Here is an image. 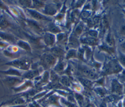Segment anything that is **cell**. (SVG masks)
I'll return each mask as SVG.
<instances>
[{"instance_id":"cell-1","label":"cell","mask_w":125,"mask_h":107,"mask_svg":"<svg viewBox=\"0 0 125 107\" xmlns=\"http://www.w3.org/2000/svg\"><path fill=\"white\" fill-rule=\"evenodd\" d=\"M5 65L23 71L30 70L31 67L30 61L26 58L14 59L6 63Z\"/></svg>"},{"instance_id":"cell-2","label":"cell","mask_w":125,"mask_h":107,"mask_svg":"<svg viewBox=\"0 0 125 107\" xmlns=\"http://www.w3.org/2000/svg\"><path fill=\"white\" fill-rule=\"evenodd\" d=\"M3 84H5L8 87L11 88L12 89L15 87H16L21 84H22L24 81L21 77L18 76H6L3 77V79H1Z\"/></svg>"},{"instance_id":"cell-3","label":"cell","mask_w":125,"mask_h":107,"mask_svg":"<svg viewBox=\"0 0 125 107\" xmlns=\"http://www.w3.org/2000/svg\"><path fill=\"white\" fill-rule=\"evenodd\" d=\"M56 62V58L52 54H44L41 58L40 64L43 68L48 69L53 66Z\"/></svg>"},{"instance_id":"cell-4","label":"cell","mask_w":125,"mask_h":107,"mask_svg":"<svg viewBox=\"0 0 125 107\" xmlns=\"http://www.w3.org/2000/svg\"><path fill=\"white\" fill-rule=\"evenodd\" d=\"M34 87V84L33 81L25 80L22 84L13 88L12 89L16 93H21L27 91L30 89H31Z\"/></svg>"},{"instance_id":"cell-5","label":"cell","mask_w":125,"mask_h":107,"mask_svg":"<svg viewBox=\"0 0 125 107\" xmlns=\"http://www.w3.org/2000/svg\"><path fill=\"white\" fill-rule=\"evenodd\" d=\"M25 11L27 14L30 16V18L36 21H42L47 19V18L45 15L42 14L38 10L31 8H28L25 9Z\"/></svg>"},{"instance_id":"cell-6","label":"cell","mask_w":125,"mask_h":107,"mask_svg":"<svg viewBox=\"0 0 125 107\" xmlns=\"http://www.w3.org/2000/svg\"><path fill=\"white\" fill-rule=\"evenodd\" d=\"M25 21L27 25L33 32L38 34H41L43 32V29L38 21L30 18H26Z\"/></svg>"},{"instance_id":"cell-7","label":"cell","mask_w":125,"mask_h":107,"mask_svg":"<svg viewBox=\"0 0 125 107\" xmlns=\"http://www.w3.org/2000/svg\"><path fill=\"white\" fill-rule=\"evenodd\" d=\"M40 70L39 69H30L23 72L21 77L24 80L33 81L35 78L40 75Z\"/></svg>"},{"instance_id":"cell-8","label":"cell","mask_w":125,"mask_h":107,"mask_svg":"<svg viewBox=\"0 0 125 107\" xmlns=\"http://www.w3.org/2000/svg\"><path fill=\"white\" fill-rule=\"evenodd\" d=\"M0 39L9 44H16L18 39L10 33L0 31Z\"/></svg>"},{"instance_id":"cell-9","label":"cell","mask_w":125,"mask_h":107,"mask_svg":"<svg viewBox=\"0 0 125 107\" xmlns=\"http://www.w3.org/2000/svg\"><path fill=\"white\" fill-rule=\"evenodd\" d=\"M23 72V71L10 67L6 70H0V73L6 76L21 77Z\"/></svg>"},{"instance_id":"cell-10","label":"cell","mask_w":125,"mask_h":107,"mask_svg":"<svg viewBox=\"0 0 125 107\" xmlns=\"http://www.w3.org/2000/svg\"><path fill=\"white\" fill-rule=\"evenodd\" d=\"M107 72L117 73L122 70V67L116 60H112L109 62L106 67Z\"/></svg>"},{"instance_id":"cell-11","label":"cell","mask_w":125,"mask_h":107,"mask_svg":"<svg viewBox=\"0 0 125 107\" xmlns=\"http://www.w3.org/2000/svg\"><path fill=\"white\" fill-rule=\"evenodd\" d=\"M26 105V99L22 96H19L3 103V106Z\"/></svg>"},{"instance_id":"cell-12","label":"cell","mask_w":125,"mask_h":107,"mask_svg":"<svg viewBox=\"0 0 125 107\" xmlns=\"http://www.w3.org/2000/svg\"><path fill=\"white\" fill-rule=\"evenodd\" d=\"M11 25L9 18L4 14L0 15V31H3Z\"/></svg>"},{"instance_id":"cell-13","label":"cell","mask_w":125,"mask_h":107,"mask_svg":"<svg viewBox=\"0 0 125 107\" xmlns=\"http://www.w3.org/2000/svg\"><path fill=\"white\" fill-rule=\"evenodd\" d=\"M43 40L46 46H52L55 43V37L53 34L47 32L43 36Z\"/></svg>"},{"instance_id":"cell-14","label":"cell","mask_w":125,"mask_h":107,"mask_svg":"<svg viewBox=\"0 0 125 107\" xmlns=\"http://www.w3.org/2000/svg\"><path fill=\"white\" fill-rule=\"evenodd\" d=\"M16 44L20 49L28 53L31 52V48L28 42L22 40L18 39Z\"/></svg>"},{"instance_id":"cell-15","label":"cell","mask_w":125,"mask_h":107,"mask_svg":"<svg viewBox=\"0 0 125 107\" xmlns=\"http://www.w3.org/2000/svg\"><path fill=\"white\" fill-rule=\"evenodd\" d=\"M57 10L55 6L51 4L44 5L43 9L42 10L43 13L50 16L54 15V14H55Z\"/></svg>"},{"instance_id":"cell-16","label":"cell","mask_w":125,"mask_h":107,"mask_svg":"<svg viewBox=\"0 0 125 107\" xmlns=\"http://www.w3.org/2000/svg\"><path fill=\"white\" fill-rule=\"evenodd\" d=\"M122 86L117 81L113 80L112 83V90L116 93L121 94L122 92Z\"/></svg>"},{"instance_id":"cell-17","label":"cell","mask_w":125,"mask_h":107,"mask_svg":"<svg viewBox=\"0 0 125 107\" xmlns=\"http://www.w3.org/2000/svg\"><path fill=\"white\" fill-rule=\"evenodd\" d=\"M51 54L54 56H57V57H61L63 55V51L59 47H53L51 49Z\"/></svg>"},{"instance_id":"cell-18","label":"cell","mask_w":125,"mask_h":107,"mask_svg":"<svg viewBox=\"0 0 125 107\" xmlns=\"http://www.w3.org/2000/svg\"><path fill=\"white\" fill-rule=\"evenodd\" d=\"M44 6V3L39 0H32V7L31 9L37 10L42 8H43Z\"/></svg>"},{"instance_id":"cell-19","label":"cell","mask_w":125,"mask_h":107,"mask_svg":"<svg viewBox=\"0 0 125 107\" xmlns=\"http://www.w3.org/2000/svg\"><path fill=\"white\" fill-rule=\"evenodd\" d=\"M18 2L21 6L25 9L31 8L32 7V0H20L18 1Z\"/></svg>"},{"instance_id":"cell-20","label":"cell","mask_w":125,"mask_h":107,"mask_svg":"<svg viewBox=\"0 0 125 107\" xmlns=\"http://www.w3.org/2000/svg\"><path fill=\"white\" fill-rule=\"evenodd\" d=\"M47 28L50 33H56L60 32L59 29L53 23L50 24L48 26Z\"/></svg>"},{"instance_id":"cell-21","label":"cell","mask_w":125,"mask_h":107,"mask_svg":"<svg viewBox=\"0 0 125 107\" xmlns=\"http://www.w3.org/2000/svg\"><path fill=\"white\" fill-rule=\"evenodd\" d=\"M82 42L86 44L92 45V44H94L96 43V40L93 37H87V38H84L82 40Z\"/></svg>"},{"instance_id":"cell-22","label":"cell","mask_w":125,"mask_h":107,"mask_svg":"<svg viewBox=\"0 0 125 107\" xmlns=\"http://www.w3.org/2000/svg\"><path fill=\"white\" fill-rule=\"evenodd\" d=\"M0 10L5 11L7 13H8L9 15L12 16V14L11 13V12L10 11L8 7L6 4H5L4 2H2L1 0H0Z\"/></svg>"},{"instance_id":"cell-23","label":"cell","mask_w":125,"mask_h":107,"mask_svg":"<svg viewBox=\"0 0 125 107\" xmlns=\"http://www.w3.org/2000/svg\"><path fill=\"white\" fill-rule=\"evenodd\" d=\"M106 43L109 46H112L114 45V39L113 38V37L111 36L110 34H108L107 36V38H106Z\"/></svg>"},{"instance_id":"cell-24","label":"cell","mask_w":125,"mask_h":107,"mask_svg":"<svg viewBox=\"0 0 125 107\" xmlns=\"http://www.w3.org/2000/svg\"><path fill=\"white\" fill-rule=\"evenodd\" d=\"M63 67H64L63 63H62V62H59L56 65V66L55 67L54 70L57 72H61L63 69Z\"/></svg>"},{"instance_id":"cell-25","label":"cell","mask_w":125,"mask_h":107,"mask_svg":"<svg viewBox=\"0 0 125 107\" xmlns=\"http://www.w3.org/2000/svg\"><path fill=\"white\" fill-rule=\"evenodd\" d=\"M81 83L87 87H90L92 86V83L89 80L86 79H80Z\"/></svg>"},{"instance_id":"cell-26","label":"cell","mask_w":125,"mask_h":107,"mask_svg":"<svg viewBox=\"0 0 125 107\" xmlns=\"http://www.w3.org/2000/svg\"><path fill=\"white\" fill-rule=\"evenodd\" d=\"M10 45V44L5 42L3 40H0V49H6Z\"/></svg>"},{"instance_id":"cell-27","label":"cell","mask_w":125,"mask_h":107,"mask_svg":"<svg viewBox=\"0 0 125 107\" xmlns=\"http://www.w3.org/2000/svg\"><path fill=\"white\" fill-rule=\"evenodd\" d=\"M61 82H62V83L65 84V85L68 86L69 84V80H68V79L66 77H62L61 78Z\"/></svg>"},{"instance_id":"cell-28","label":"cell","mask_w":125,"mask_h":107,"mask_svg":"<svg viewBox=\"0 0 125 107\" xmlns=\"http://www.w3.org/2000/svg\"><path fill=\"white\" fill-rule=\"evenodd\" d=\"M75 54H76L75 51H74L73 50H72L68 52V54H67V58H70V57H72L74 56L75 55Z\"/></svg>"},{"instance_id":"cell-29","label":"cell","mask_w":125,"mask_h":107,"mask_svg":"<svg viewBox=\"0 0 125 107\" xmlns=\"http://www.w3.org/2000/svg\"><path fill=\"white\" fill-rule=\"evenodd\" d=\"M82 29H83V28H82V26L81 25H79L78 26L77 28L75 30V32H76V34L77 35H79L81 33L82 31Z\"/></svg>"},{"instance_id":"cell-30","label":"cell","mask_w":125,"mask_h":107,"mask_svg":"<svg viewBox=\"0 0 125 107\" xmlns=\"http://www.w3.org/2000/svg\"><path fill=\"white\" fill-rule=\"evenodd\" d=\"M120 61L121 63L125 67V56L124 55H121L120 57Z\"/></svg>"},{"instance_id":"cell-31","label":"cell","mask_w":125,"mask_h":107,"mask_svg":"<svg viewBox=\"0 0 125 107\" xmlns=\"http://www.w3.org/2000/svg\"><path fill=\"white\" fill-rule=\"evenodd\" d=\"M89 34L91 36L96 37L97 36V32L95 31H90L89 32Z\"/></svg>"},{"instance_id":"cell-32","label":"cell","mask_w":125,"mask_h":107,"mask_svg":"<svg viewBox=\"0 0 125 107\" xmlns=\"http://www.w3.org/2000/svg\"><path fill=\"white\" fill-rule=\"evenodd\" d=\"M27 105H17V106H3L2 107H26Z\"/></svg>"},{"instance_id":"cell-33","label":"cell","mask_w":125,"mask_h":107,"mask_svg":"<svg viewBox=\"0 0 125 107\" xmlns=\"http://www.w3.org/2000/svg\"><path fill=\"white\" fill-rule=\"evenodd\" d=\"M89 16V12H88L87 11H84L82 14V17L84 18H86L88 17Z\"/></svg>"},{"instance_id":"cell-34","label":"cell","mask_w":125,"mask_h":107,"mask_svg":"<svg viewBox=\"0 0 125 107\" xmlns=\"http://www.w3.org/2000/svg\"><path fill=\"white\" fill-rule=\"evenodd\" d=\"M121 33H122L124 36H125V26L123 27L121 29Z\"/></svg>"},{"instance_id":"cell-35","label":"cell","mask_w":125,"mask_h":107,"mask_svg":"<svg viewBox=\"0 0 125 107\" xmlns=\"http://www.w3.org/2000/svg\"><path fill=\"white\" fill-rule=\"evenodd\" d=\"M122 79H123L124 81H125V71L123 73V75L122 76Z\"/></svg>"},{"instance_id":"cell-36","label":"cell","mask_w":125,"mask_h":107,"mask_svg":"<svg viewBox=\"0 0 125 107\" xmlns=\"http://www.w3.org/2000/svg\"><path fill=\"white\" fill-rule=\"evenodd\" d=\"M121 46H122V48L125 51V42H123V43L121 45Z\"/></svg>"},{"instance_id":"cell-37","label":"cell","mask_w":125,"mask_h":107,"mask_svg":"<svg viewBox=\"0 0 125 107\" xmlns=\"http://www.w3.org/2000/svg\"><path fill=\"white\" fill-rule=\"evenodd\" d=\"M0 84L2 87H3L4 84H3V82H2V80H1L0 78Z\"/></svg>"},{"instance_id":"cell-38","label":"cell","mask_w":125,"mask_h":107,"mask_svg":"<svg viewBox=\"0 0 125 107\" xmlns=\"http://www.w3.org/2000/svg\"><path fill=\"white\" fill-rule=\"evenodd\" d=\"M3 106V103H1L0 105V107H2Z\"/></svg>"},{"instance_id":"cell-39","label":"cell","mask_w":125,"mask_h":107,"mask_svg":"<svg viewBox=\"0 0 125 107\" xmlns=\"http://www.w3.org/2000/svg\"><path fill=\"white\" fill-rule=\"evenodd\" d=\"M29 107L28 106H27V107Z\"/></svg>"},{"instance_id":"cell-40","label":"cell","mask_w":125,"mask_h":107,"mask_svg":"<svg viewBox=\"0 0 125 107\" xmlns=\"http://www.w3.org/2000/svg\"></svg>"},{"instance_id":"cell-41","label":"cell","mask_w":125,"mask_h":107,"mask_svg":"<svg viewBox=\"0 0 125 107\" xmlns=\"http://www.w3.org/2000/svg\"></svg>"}]
</instances>
